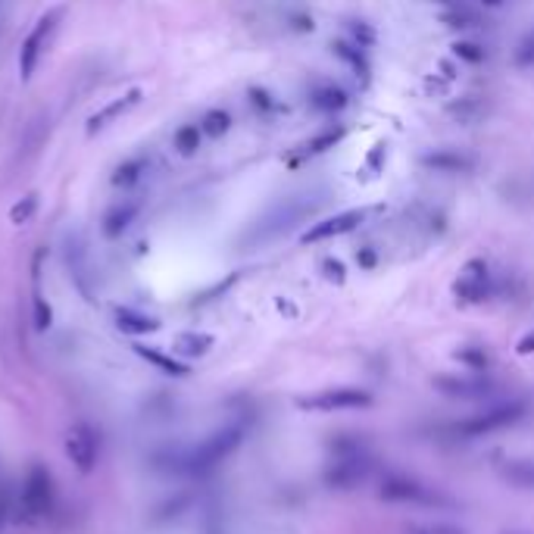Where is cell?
<instances>
[{
	"mask_svg": "<svg viewBox=\"0 0 534 534\" xmlns=\"http://www.w3.org/2000/svg\"><path fill=\"white\" fill-rule=\"evenodd\" d=\"M244 434H247V428H244L241 422L216 428V432L206 434L204 441H198L185 457L178 459V465H182V472H188V475H206V472L222 465L225 459L244 444Z\"/></svg>",
	"mask_w": 534,
	"mask_h": 534,
	"instance_id": "obj_1",
	"label": "cell"
},
{
	"mask_svg": "<svg viewBox=\"0 0 534 534\" xmlns=\"http://www.w3.org/2000/svg\"><path fill=\"white\" fill-rule=\"evenodd\" d=\"M53 506H57V481H53V472L41 463L28 465L26 478H22V488H20V503H16L20 515L28 525H35V522H44L47 515L53 513Z\"/></svg>",
	"mask_w": 534,
	"mask_h": 534,
	"instance_id": "obj_2",
	"label": "cell"
},
{
	"mask_svg": "<svg viewBox=\"0 0 534 534\" xmlns=\"http://www.w3.org/2000/svg\"><path fill=\"white\" fill-rule=\"evenodd\" d=\"M525 403L522 400H513V403H500V407H490L484 409V413H475L469 416V419H459L453 422L450 432L457 434V438L463 441H475V438H488V434L494 432H503V428L515 425V422L525 416Z\"/></svg>",
	"mask_w": 534,
	"mask_h": 534,
	"instance_id": "obj_3",
	"label": "cell"
},
{
	"mask_svg": "<svg viewBox=\"0 0 534 534\" xmlns=\"http://www.w3.org/2000/svg\"><path fill=\"white\" fill-rule=\"evenodd\" d=\"M63 16H66L63 4H60V7H51L38 22H35L32 32L22 38V47H20V76L26 78V82L35 76V69H38L41 57H44V51H47V44H51V38L57 35V28H60V22H63Z\"/></svg>",
	"mask_w": 534,
	"mask_h": 534,
	"instance_id": "obj_4",
	"label": "cell"
},
{
	"mask_svg": "<svg viewBox=\"0 0 534 534\" xmlns=\"http://www.w3.org/2000/svg\"><path fill=\"white\" fill-rule=\"evenodd\" d=\"M378 497L388 503H407V506H422V509L450 506V497H444L438 488H428V484L407 475H388L382 481V488H378Z\"/></svg>",
	"mask_w": 534,
	"mask_h": 534,
	"instance_id": "obj_5",
	"label": "cell"
},
{
	"mask_svg": "<svg viewBox=\"0 0 534 534\" xmlns=\"http://www.w3.org/2000/svg\"><path fill=\"white\" fill-rule=\"evenodd\" d=\"M376 213H384V206H353V210H344L337 213V216H328L322 219V222L310 225V229L300 235V244H319V241H331V238H344L360 229V225L369 222Z\"/></svg>",
	"mask_w": 534,
	"mask_h": 534,
	"instance_id": "obj_6",
	"label": "cell"
},
{
	"mask_svg": "<svg viewBox=\"0 0 534 534\" xmlns=\"http://www.w3.org/2000/svg\"><path fill=\"white\" fill-rule=\"evenodd\" d=\"M63 450L69 457V463L76 465L82 475H91L101 463V434H97L94 425L88 422H76V425L66 432L63 438Z\"/></svg>",
	"mask_w": 534,
	"mask_h": 534,
	"instance_id": "obj_7",
	"label": "cell"
},
{
	"mask_svg": "<svg viewBox=\"0 0 534 534\" xmlns=\"http://www.w3.org/2000/svg\"><path fill=\"white\" fill-rule=\"evenodd\" d=\"M366 478H369V457H366L360 444L344 447V450L328 463V469H325V481L337 490L356 488V484H363Z\"/></svg>",
	"mask_w": 534,
	"mask_h": 534,
	"instance_id": "obj_8",
	"label": "cell"
},
{
	"mask_svg": "<svg viewBox=\"0 0 534 534\" xmlns=\"http://www.w3.org/2000/svg\"><path fill=\"white\" fill-rule=\"evenodd\" d=\"M376 397L366 388H328L322 394H312L297 400L300 409H312V413H353V409H369Z\"/></svg>",
	"mask_w": 534,
	"mask_h": 534,
	"instance_id": "obj_9",
	"label": "cell"
},
{
	"mask_svg": "<svg viewBox=\"0 0 534 534\" xmlns=\"http://www.w3.org/2000/svg\"><path fill=\"white\" fill-rule=\"evenodd\" d=\"M453 294L463 303H484L490 297V269L484 260H469L459 269V279L453 281Z\"/></svg>",
	"mask_w": 534,
	"mask_h": 534,
	"instance_id": "obj_10",
	"label": "cell"
},
{
	"mask_svg": "<svg viewBox=\"0 0 534 534\" xmlns=\"http://www.w3.org/2000/svg\"><path fill=\"white\" fill-rule=\"evenodd\" d=\"M434 388L447 397H457V400H481V397L494 394V382L484 378L481 372H475V376H434Z\"/></svg>",
	"mask_w": 534,
	"mask_h": 534,
	"instance_id": "obj_11",
	"label": "cell"
},
{
	"mask_svg": "<svg viewBox=\"0 0 534 534\" xmlns=\"http://www.w3.org/2000/svg\"><path fill=\"white\" fill-rule=\"evenodd\" d=\"M419 163L425 166V169L444 172V175H465V172L475 169V157H469V153H463V150H450V147L422 153Z\"/></svg>",
	"mask_w": 534,
	"mask_h": 534,
	"instance_id": "obj_12",
	"label": "cell"
},
{
	"mask_svg": "<svg viewBox=\"0 0 534 534\" xmlns=\"http://www.w3.org/2000/svg\"><path fill=\"white\" fill-rule=\"evenodd\" d=\"M138 213H141V206L134 204V200H119V204H113L107 213H103V219H101L103 238H109V241H119V238L134 225Z\"/></svg>",
	"mask_w": 534,
	"mask_h": 534,
	"instance_id": "obj_13",
	"label": "cell"
},
{
	"mask_svg": "<svg viewBox=\"0 0 534 534\" xmlns=\"http://www.w3.org/2000/svg\"><path fill=\"white\" fill-rule=\"evenodd\" d=\"M138 101H141V91H138V88H132L128 94L113 97V101H109L107 107H101V109H97V113L88 119V132H101V128L113 125V122L119 119V116H125L132 107H138Z\"/></svg>",
	"mask_w": 534,
	"mask_h": 534,
	"instance_id": "obj_14",
	"label": "cell"
},
{
	"mask_svg": "<svg viewBox=\"0 0 534 534\" xmlns=\"http://www.w3.org/2000/svg\"><path fill=\"white\" fill-rule=\"evenodd\" d=\"M113 319H116V328H119L122 335H132V337L153 335V331L159 328V319L147 316V312H141V310H132V306H116Z\"/></svg>",
	"mask_w": 534,
	"mask_h": 534,
	"instance_id": "obj_15",
	"label": "cell"
},
{
	"mask_svg": "<svg viewBox=\"0 0 534 534\" xmlns=\"http://www.w3.org/2000/svg\"><path fill=\"white\" fill-rule=\"evenodd\" d=\"M147 172H150V157L147 153H134V157H125L116 166L109 182H113V188H134Z\"/></svg>",
	"mask_w": 534,
	"mask_h": 534,
	"instance_id": "obj_16",
	"label": "cell"
},
{
	"mask_svg": "<svg viewBox=\"0 0 534 534\" xmlns=\"http://www.w3.org/2000/svg\"><path fill=\"white\" fill-rule=\"evenodd\" d=\"M310 103H312V109H319V113H341V109L350 103V97H347V91L337 88V85L322 82L310 91Z\"/></svg>",
	"mask_w": 534,
	"mask_h": 534,
	"instance_id": "obj_17",
	"label": "cell"
},
{
	"mask_svg": "<svg viewBox=\"0 0 534 534\" xmlns=\"http://www.w3.org/2000/svg\"><path fill=\"white\" fill-rule=\"evenodd\" d=\"M213 350V335H204V331H185V335L175 337V353L182 360H200Z\"/></svg>",
	"mask_w": 534,
	"mask_h": 534,
	"instance_id": "obj_18",
	"label": "cell"
},
{
	"mask_svg": "<svg viewBox=\"0 0 534 534\" xmlns=\"http://www.w3.org/2000/svg\"><path fill=\"white\" fill-rule=\"evenodd\" d=\"M198 125H200V132H204L206 138H225V134L231 132V125H235V119H231L229 109L213 107V109H206L204 119H200Z\"/></svg>",
	"mask_w": 534,
	"mask_h": 534,
	"instance_id": "obj_19",
	"label": "cell"
},
{
	"mask_svg": "<svg viewBox=\"0 0 534 534\" xmlns=\"http://www.w3.org/2000/svg\"><path fill=\"white\" fill-rule=\"evenodd\" d=\"M503 478L515 488L534 490V459H506L503 465Z\"/></svg>",
	"mask_w": 534,
	"mask_h": 534,
	"instance_id": "obj_20",
	"label": "cell"
},
{
	"mask_svg": "<svg viewBox=\"0 0 534 534\" xmlns=\"http://www.w3.org/2000/svg\"><path fill=\"white\" fill-rule=\"evenodd\" d=\"M200 141H204V132H200V125H194V122L178 125L175 134H172V147H175L182 157H194V153L200 150Z\"/></svg>",
	"mask_w": 534,
	"mask_h": 534,
	"instance_id": "obj_21",
	"label": "cell"
},
{
	"mask_svg": "<svg viewBox=\"0 0 534 534\" xmlns=\"http://www.w3.org/2000/svg\"><path fill=\"white\" fill-rule=\"evenodd\" d=\"M134 350H138V356H144L147 363L169 372V376H188V363H178V360H172V356L159 353V350H153V347H134Z\"/></svg>",
	"mask_w": 534,
	"mask_h": 534,
	"instance_id": "obj_22",
	"label": "cell"
},
{
	"mask_svg": "<svg viewBox=\"0 0 534 534\" xmlns=\"http://www.w3.org/2000/svg\"><path fill=\"white\" fill-rule=\"evenodd\" d=\"M347 134V128H325V132H319L316 138H310L306 141V147L303 150L310 153V157H319V153H325V150H335L337 144H341V138Z\"/></svg>",
	"mask_w": 534,
	"mask_h": 534,
	"instance_id": "obj_23",
	"label": "cell"
},
{
	"mask_svg": "<svg viewBox=\"0 0 534 534\" xmlns=\"http://www.w3.org/2000/svg\"><path fill=\"white\" fill-rule=\"evenodd\" d=\"M331 47H335V53L344 60V63H350L356 72H363V76L369 78V66H366L363 47H360V44H350V41H335Z\"/></svg>",
	"mask_w": 534,
	"mask_h": 534,
	"instance_id": "obj_24",
	"label": "cell"
},
{
	"mask_svg": "<svg viewBox=\"0 0 534 534\" xmlns=\"http://www.w3.org/2000/svg\"><path fill=\"white\" fill-rule=\"evenodd\" d=\"M457 360L469 366L472 372H484L490 366V356H488V350H484V347H459Z\"/></svg>",
	"mask_w": 534,
	"mask_h": 534,
	"instance_id": "obj_25",
	"label": "cell"
},
{
	"mask_svg": "<svg viewBox=\"0 0 534 534\" xmlns=\"http://www.w3.org/2000/svg\"><path fill=\"white\" fill-rule=\"evenodd\" d=\"M453 53H457V60L472 63V66H478V63L488 60V51H484L481 44H475V41H457V44H453Z\"/></svg>",
	"mask_w": 534,
	"mask_h": 534,
	"instance_id": "obj_26",
	"label": "cell"
},
{
	"mask_svg": "<svg viewBox=\"0 0 534 534\" xmlns=\"http://www.w3.org/2000/svg\"><path fill=\"white\" fill-rule=\"evenodd\" d=\"M35 210H38V194H26V198H22L20 204L10 210V222H13V225L28 222V219L35 216Z\"/></svg>",
	"mask_w": 534,
	"mask_h": 534,
	"instance_id": "obj_27",
	"label": "cell"
},
{
	"mask_svg": "<svg viewBox=\"0 0 534 534\" xmlns=\"http://www.w3.org/2000/svg\"><path fill=\"white\" fill-rule=\"evenodd\" d=\"M515 66H519V69H531L534 66V28L525 32V38L515 47Z\"/></svg>",
	"mask_w": 534,
	"mask_h": 534,
	"instance_id": "obj_28",
	"label": "cell"
},
{
	"mask_svg": "<svg viewBox=\"0 0 534 534\" xmlns=\"http://www.w3.org/2000/svg\"><path fill=\"white\" fill-rule=\"evenodd\" d=\"M409 534H465V531L457 525H447V522H438V525H409Z\"/></svg>",
	"mask_w": 534,
	"mask_h": 534,
	"instance_id": "obj_29",
	"label": "cell"
},
{
	"mask_svg": "<svg viewBox=\"0 0 534 534\" xmlns=\"http://www.w3.org/2000/svg\"><path fill=\"white\" fill-rule=\"evenodd\" d=\"M350 32H353V44L360 47H369L372 41H376V32H372L366 22H350Z\"/></svg>",
	"mask_w": 534,
	"mask_h": 534,
	"instance_id": "obj_30",
	"label": "cell"
},
{
	"mask_svg": "<svg viewBox=\"0 0 534 534\" xmlns=\"http://www.w3.org/2000/svg\"><path fill=\"white\" fill-rule=\"evenodd\" d=\"M247 97H250V103H254V107L260 109V113H272V109H275L272 97H269L263 88H250V91H247Z\"/></svg>",
	"mask_w": 534,
	"mask_h": 534,
	"instance_id": "obj_31",
	"label": "cell"
},
{
	"mask_svg": "<svg viewBox=\"0 0 534 534\" xmlns=\"http://www.w3.org/2000/svg\"><path fill=\"white\" fill-rule=\"evenodd\" d=\"M35 325H38V331H44L47 325H51V306L44 303V300H35Z\"/></svg>",
	"mask_w": 534,
	"mask_h": 534,
	"instance_id": "obj_32",
	"label": "cell"
},
{
	"mask_svg": "<svg viewBox=\"0 0 534 534\" xmlns=\"http://www.w3.org/2000/svg\"><path fill=\"white\" fill-rule=\"evenodd\" d=\"M356 263H360L363 269H376L378 266V254L372 247H360V250H356Z\"/></svg>",
	"mask_w": 534,
	"mask_h": 534,
	"instance_id": "obj_33",
	"label": "cell"
},
{
	"mask_svg": "<svg viewBox=\"0 0 534 534\" xmlns=\"http://www.w3.org/2000/svg\"><path fill=\"white\" fill-rule=\"evenodd\" d=\"M322 269H325V279H328V281H337V285L344 281V266L337 260H325Z\"/></svg>",
	"mask_w": 534,
	"mask_h": 534,
	"instance_id": "obj_34",
	"label": "cell"
},
{
	"mask_svg": "<svg viewBox=\"0 0 534 534\" xmlns=\"http://www.w3.org/2000/svg\"><path fill=\"white\" fill-rule=\"evenodd\" d=\"M515 353H519V356H531L534 353V331H528L525 337H519V344H515Z\"/></svg>",
	"mask_w": 534,
	"mask_h": 534,
	"instance_id": "obj_35",
	"label": "cell"
},
{
	"mask_svg": "<svg viewBox=\"0 0 534 534\" xmlns=\"http://www.w3.org/2000/svg\"><path fill=\"white\" fill-rule=\"evenodd\" d=\"M384 157H388V147H384V144H376V147H372V153H369V166H372V169H382Z\"/></svg>",
	"mask_w": 534,
	"mask_h": 534,
	"instance_id": "obj_36",
	"label": "cell"
},
{
	"mask_svg": "<svg viewBox=\"0 0 534 534\" xmlns=\"http://www.w3.org/2000/svg\"><path fill=\"white\" fill-rule=\"evenodd\" d=\"M481 4H488V7H500L503 0H481Z\"/></svg>",
	"mask_w": 534,
	"mask_h": 534,
	"instance_id": "obj_37",
	"label": "cell"
},
{
	"mask_svg": "<svg viewBox=\"0 0 534 534\" xmlns=\"http://www.w3.org/2000/svg\"><path fill=\"white\" fill-rule=\"evenodd\" d=\"M438 4H450V0H438Z\"/></svg>",
	"mask_w": 534,
	"mask_h": 534,
	"instance_id": "obj_38",
	"label": "cell"
}]
</instances>
